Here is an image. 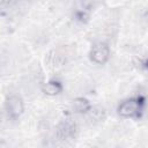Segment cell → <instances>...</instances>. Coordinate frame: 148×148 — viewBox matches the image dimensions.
Returning a JSON list of instances; mask_svg holds the SVG:
<instances>
[{"label":"cell","mask_w":148,"mask_h":148,"mask_svg":"<svg viewBox=\"0 0 148 148\" xmlns=\"http://www.w3.org/2000/svg\"><path fill=\"white\" fill-rule=\"evenodd\" d=\"M145 99L140 96L131 97L123 101L118 106V113L123 118H136L143 110Z\"/></svg>","instance_id":"6da1fadb"},{"label":"cell","mask_w":148,"mask_h":148,"mask_svg":"<svg viewBox=\"0 0 148 148\" xmlns=\"http://www.w3.org/2000/svg\"><path fill=\"white\" fill-rule=\"evenodd\" d=\"M90 60L96 65H103L109 60L110 49L105 43H96L89 52Z\"/></svg>","instance_id":"7a4b0ae2"},{"label":"cell","mask_w":148,"mask_h":148,"mask_svg":"<svg viewBox=\"0 0 148 148\" xmlns=\"http://www.w3.org/2000/svg\"><path fill=\"white\" fill-rule=\"evenodd\" d=\"M24 110L23 101L20 96L13 95L6 102V111L10 118H18Z\"/></svg>","instance_id":"3957f363"},{"label":"cell","mask_w":148,"mask_h":148,"mask_svg":"<svg viewBox=\"0 0 148 148\" xmlns=\"http://www.w3.org/2000/svg\"><path fill=\"white\" fill-rule=\"evenodd\" d=\"M61 89H62L61 83L58 82V81H49V82L44 83V86H43V88H42V90H43L45 94L51 95V96L59 94V92L61 91Z\"/></svg>","instance_id":"277c9868"},{"label":"cell","mask_w":148,"mask_h":148,"mask_svg":"<svg viewBox=\"0 0 148 148\" xmlns=\"http://www.w3.org/2000/svg\"><path fill=\"white\" fill-rule=\"evenodd\" d=\"M74 108L77 110V111H80V112H84V111H87V110H89V108H90V104H89V102L86 99V98H76L75 101H74Z\"/></svg>","instance_id":"5b68a950"}]
</instances>
